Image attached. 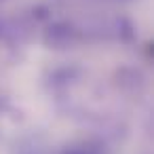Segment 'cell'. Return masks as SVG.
I'll return each mask as SVG.
<instances>
[{
  "mask_svg": "<svg viewBox=\"0 0 154 154\" xmlns=\"http://www.w3.org/2000/svg\"><path fill=\"white\" fill-rule=\"evenodd\" d=\"M74 34H76V32H74V28H72L70 23H66V21L53 23V26H49V30H47V34H45V42L51 45L53 49H63V47H68V45L72 42Z\"/></svg>",
  "mask_w": 154,
  "mask_h": 154,
  "instance_id": "obj_1",
  "label": "cell"
},
{
  "mask_svg": "<svg viewBox=\"0 0 154 154\" xmlns=\"http://www.w3.org/2000/svg\"><path fill=\"white\" fill-rule=\"evenodd\" d=\"M116 26H118V36H120V40H125V42H131V40L135 38V30H133V23H131L129 19L120 17V19L116 21Z\"/></svg>",
  "mask_w": 154,
  "mask_h": 154,
  "instance_id": "obj_2",
  "label": "cell"
},
{
  "mask_svg": "<svg viewBox=\"0 0 154 154\" xmlns=\"http://www.w3.org/2000/svg\"><path fill=\"white\" fill-rule=\"evenodd\" d=\"M34 17L40 19V21H47V19L51 17V13H49L47 7H36V9H34Z\"/></svg>",
  "mask_w": 154,
  "mask_h": 154,
  "instance_id": "obj_3",
  "label": "cell"
}]
</instances>
